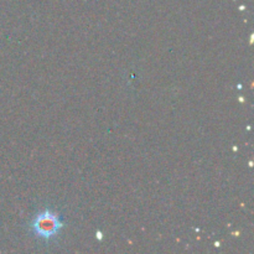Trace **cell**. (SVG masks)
<instances>
[{"mask_svg": "<svg viewBox=\"0 0 254 254\" xmlns=\"http://www.w3.org/2000/svg\"><path fill=\"white\" fill-rule=\"evenodd\" d=\"M30 227L36 237L49 241L59 235L61 228L64 227V220L55 211L44 210L32 218Z\"/></svg>", "mask_w": 254, "mask_h": 254, "instance_id": "obj_1", "label": "cell"}]
</instances>
